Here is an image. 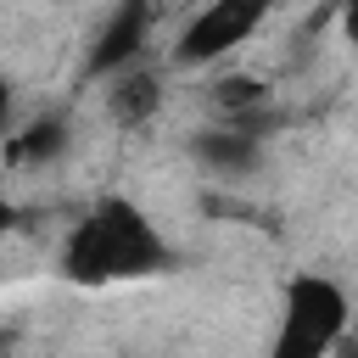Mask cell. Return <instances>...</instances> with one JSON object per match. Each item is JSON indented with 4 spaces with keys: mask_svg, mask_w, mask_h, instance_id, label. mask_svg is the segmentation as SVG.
<instances>
[{
    "mask_svg": "<svg viewBox=\"0 0 358 358\" xmlns=\"http://www.w3.org/2000/svg\"><path fill=\"white\" fill-rule=\"evenodd\" d=\"M168 263H173V246L129 196H95L90 213L62 235V274L73 285L145 280V274H162Z\"/></svg>",
    "mask_w": 358,
    "mask_h": 358,
    "instance_id": "6da1fadb",
    "label": "cell"
},
{
    "mask_svg": "<svg viewBox=\"0 0 358 358\" xmlns=\"http://www.w3.org/2000/svg\"><path fill=\"white\" fill-rule=\"evenodd\" d=\"M352 336V296L324 268H296L280 291V319L268 336V358H336Z\"/></svg>",
    "mask_w": 358,
    "mask_h": 358,
    "instance_id": "7a4b0ae2",
    "label": "cell"
},
{
    "mask_svg": "<svg viewBox=\"0 0 358 358\" xmlns=\"http://www.w3.org/2000/svg\"><path fill=\"white\" fill-rule=\"evenodd\" d=\"M280 11V0H201L185 28L168 45V67L179 73H213L224 67L235 50H246L257 39V28Z\"/></svg>",
    "mask_w": 358,
    "mask_h": 358,
    "instance_id": "3957f363",
    "label": "cell"
},
{
    "mask_svg": "<svg viewBox=\"0 0 358 358\" xmlns=\"http://www.w3.org/2000/svg\"><path fill=\"white\" fill-rule=\"evenodd\" d=\"M151 22H157V0H117L106 11V22L95 28L90 39V56H84V73L101 84L134 62H145V45H151Z\"/></svg>",
    "mask_w": 358,
    "mask_h": 358,
    "instance_id": "277c9868",
    "label": "cell"
},
{
    "mask_svg": "<svg viewBox=\"0 0 358 358\" xmlns=\"http://www.w3.org/2000/svg\"><path fill=\"white\" fill-rule=\"evenodd\" d=\"M190 157H196L201 173L235 185V179H252L268 151H263V134H252V129H241V123H201V129L190 134Z\"/></svg>",
    "mask_w": 358,
    "mask_h": 358,
    "instance_id": "5b68a950",
    "label": "cell"
},
{
    "mask_svg": "<svg viewBox=\"0 0 358 358\" xmlns=\"http://www.w3.org/2000/svg\"><path fill=\"white\" fill-rule=\"evenodd\" d=\"M101 106H106V117L117 129H145L168 106V84H162V73L151 62H134V67L101 78Z\"/></svg>",
    "mask_w": 358,
    "mask_h": 358,
    "instance_id": "8992f818",
    "label": "cell"
},
{
    "mask_svg": "<svg viewBox=\"0 0 358 358\" xmlns=\"http://www.w3.org/2000/svg\"><path fill=\"white\" fill-rule=\"evenodd\" d=\"M73 151V117L67 112H34L17 117V129L0 140V157L11 168H56Z\"/></svg>",
    "mask_w": 358,
    "mask_h": 358,
    "instance_id": "52a82bcc",
    "label": "cell"
},
{
    "mask_svg": "<svg viewBox=\"0 0 358 358\" xmlns=\"http://www.w3.org/2000/svg\"><path fill=\"white\" fill-rule=\"evenodd\" d=\"M17 129V90H11V78L0 73V140Z\"/></svg>",
    "mask_w": 358,
    "mask_h": 358,
    "instance_id": "ba28073f",
    "label": "cell"
},
{
    "mask_svg": "<svg viewBox=\"0 0 358 358\" xmlns=\"http://www.w3.org/2000/svg\"><path fill=\"white\" fill-rule=\"evenodd\" d=\"M17 224H22V207H17L11 196H0V241H6V235H11Z\"/></svg>",
    "mask_w": 358,
    "mask_h": 358,
    "instance_id": "9c48e42d",
    "label": "cell"
}]
</instances>
